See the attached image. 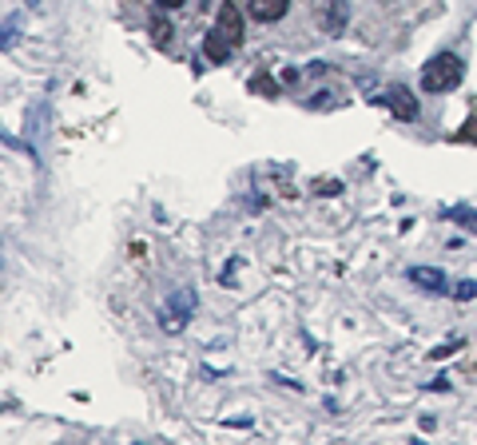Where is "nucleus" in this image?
I'll return each instance as SVG.
<instances>
[{"mask_svg": "<svg viewBox=\"0 0 477 445\" xmlns=\"http://www.w3.org/2000/svg\"><path fill=\"white\" fill-rule=\"evenodd\" d=\"M461 80H466V64L454 52H437L434 60L422 68V91L426 96H446V91L461 88Z\"/></svg>", "mask_w": 477, "mask_h": 445, "instance_id": "nucleus-1", "label": "nucleus"}, {"mask_svg": "<svg viewBox=\"0 0 477 445\" xmlns=\"http://www.w3.org/2000/svg\"><path fill=\"white\" fill-rule=\"evenodd\" d=\"M215 32H219V36H227L235 48L243 44V12H239V4H235V0H223V4H219V16H215Z\"/></svg>", "mask_w": 477, "mask_h": 445, "instance_id": "nucleus-2", "label": "nucleus"}, {"mask_svg": "<svg viewBox=\"0 0 477 445\" xmlns=\"http://www.w3.org/2000/svg\"><path fill=\"white\" fill-rule=\"evenodd\" d=\"M382 103L394 111L398 120H417V96H414L410 88H386Z\"/></svg>", "mask_w": 477, "mask_h": 445, "instance_id": "nucleus-3", "label": "nucleus"}, {"mask_svg": "<svg viewBox=\"0 0 477 445\" xmlns=\"http://www.w3.org/2000/svg\"><path fill=\"white\" fill-rule=\"evenodd\" d=\"M346 24H350L346 0H322V28L330 32V36H338V32H346Z\"/></svg>", "mask_w": 477, "mask_h": 445, "instance_id": "nucleus-4", "label": "nucleus"}, {"mask_svg": "<svg viewBox=\"0 0 477 445\" xmlns=\"http://www.w3.org/2000/svg\"><path fill=\"white\" fill-rule=\"evenodd\" d=\"M410 283H417L422 291L442 294L446 291V271L442 266H410Z\"/></svg>", "mask_w": 477, "mask_h": 445, "instance_id": "nucleus-5", "label": "nucleus"}, {"mask_svg": "<svg viewBox=\"0 0 477 445\" xmlns=\"http://www.w3.org/2000/svg\"><path fill=\"white\" fill-rule=\"evenodd\" d=\"M291 0H251V16L259 24H271V21H283Z\"/></svg>", "mask_w": 477, "mask_h": 445, "instance_id": "nucleus-6", "label": "nucleus"}, {"mask_svg": "<svg viewBox=\"0 0 477 445\" xmlns=\"http://www.w3.org/2000/svg\"><path fill=\"white\" fill-rule=\"evenodd\" d=\"M203 52H207V60H211V64H227V60H231V52H235V44L211 28L203 36Z\"/></svg>", "mask_w": 477, "mask_h": 445, "instance_id": "nucleus-7", "label": "nucleus"}, {"mask_svg": "<svg viewBox=\"0 0 477 445\" xmlns=\"http://www.w3.org/2000/svg\"><path fill=\"white\" fill-rule=\"evenodd\" d=\"M251 91H254V96H266V100H271V96H279V80H271V76H254V80H251Z\"/></svg>", "mask_w": 477, "mask_h": 445, "instance_id": "nucleus-8", "label": "nucleus"}, {"mask_svg": "<svg viewBox=\"0 0 477 445\" xmlns=\"http://www.w3.org/2000/svg\"><path fill=\"white\" fill-rule=\"evenodd\" d=\"M457 140H466V143H477V103H473V111H469L466 128H461V132H457Z\"/></svg>", "mask_w": 477, "mask_h": 445, "instance_id": "nucleus-9", "label": "nucleus"}, {"mask_svg": "<svg viewBox=\"0 0 477 445\" xmlns=\"http://www.w3.org/2000/svg\"><path fill=\"white\" fill-rule=\"evenodd\" d=\"M167 32H172V28H167V21L155 16V21H152V40L159 44V48H167Z\"/></svg>", "mask_w": 477, "mask_h": 445, "instance_id": "nucleus-10", "label": "nucleus"}, {"mask_svg": "<svg viewBox=\"0 0 477 445\" xmlns=\"http://www.w3.org/2000/svg\"><path fill=\"white\" fill-rule=\"evenodd\" d=\"M473 294H477V283H469V278L454 286V298H473Z\"/></svg>", "mask_w": 477, "mask_h": 445, "instance_id": "nucleus-11", "label": "nucleus"}, {"mask_svg": "<svg viewBox=\"0 0 477 445\" xmlns=\"http://www.w3.org/2000/svg\"><path fill=\"white\" fill-rule=\"evenodd\" d=\"M16 32H21V21H4V48H12V36H16Z\"/></svg>", "mask_w": 477, "mask_h": 445, "instance_id": "nucleus-12", "label": "nucleus"}, {"mask_svg": "<svg viewBox=\"0 0 477 445\" xmlns=\"http://www.w3.org/2000/svg\"><path fill=\"white\" fill-rule=\"evenodd\" d=\"M338 191H342V183H338V179L335 183H326V179L318 183V195H338Z\"/></svg>", "mask_w": 477, "mask_h": 445, "instance_id": "nucleus-13", "label": "nucleus"}, {"mask_svg": "<svg viewBox=\"0 0 477 445\" xmlns=\"http://www.w3.org/2000/svg\"><path fill=\"white\" fill-rule=\"evenodd\" d=\"M454 350H461V346H457V342H446V346H437V350H434V358H449Z\"/></svg>", "mask_w": 477, "mask_h": 445, "instance_id": "nucleus-14", "label": "nucleus"}, {"mask_svg": "<svg viewBox=\"0 0 477 445\" xmlns=\"http://www.w3.org/2000/svg\"><path fill=\"white\" fill-rule=\"evenodd\" d=\"M179 4H183V0H159V9H163V12H172V9H179Z\"/></svg>", "mask_w": 477, "mask_h": 445, "instance_id": "nucleus-15", "label": "nucleus"}, {"mask_svg": "<svg viewBox=\"0 0 477 445\" xmlns=\"http://www.w3.org/2000/svg\"><path fill=\"white\" fill-rule=\"evenodd\" d=\"M28 4H40V0H28Z\"/></svg>", "mask_w": 477, "mask_h": 445, "instance_id": "nucleus-16", "label": "nucleus"}]
</instances>
